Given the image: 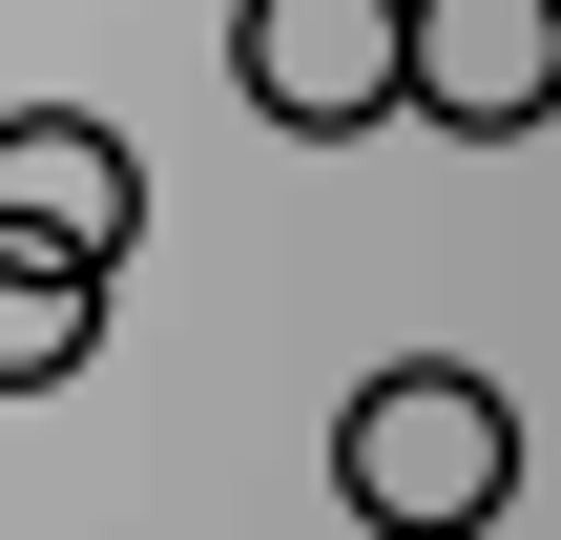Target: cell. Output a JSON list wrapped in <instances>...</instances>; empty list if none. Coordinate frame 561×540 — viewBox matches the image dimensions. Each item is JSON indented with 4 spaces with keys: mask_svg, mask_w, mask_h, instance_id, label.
<instances>
[{
    "mask_svg": "<svg viewBox=\"0 0 561 540\" xmlns=\"http://www.w3.org/2000/svg\"><path fill=\"white\" fill-rule=\"evenodd\" d=\"M104 354V271H42V250H0V395H62Z\"/></svg>",
    "mask_w": 561,
    "mask_h": 540,
    "instance_id": "obj_5",
    "label": "cell"
},
{
    "mask_svg": "<svg viewBox=\"0 0 561 540\" xmlns=\"http://www.w3.org/2000/svg\"><path fill=\"white\" fill-rule=\"evenodd\" d=\"M229 83H250V125L354 146V125L416 104V0H250L229 21Z\"/></svg>",
    "mask_w": 561,
    "mask_h": 540,
    "instance_id": "obj_2",
    "label": "cell"
},
{
    "mask_svg": "<svg viewBox=\"0 0 561 540\" xmlns=\"http://www.w3.org/2000/svg\"><path fill=\"white\" fill-rule=\"evenodd\" d=\"M125 229H146V146L83 125V104H0V250H42V271H125Z\"/></svg>",
    "mask_w": 561,
    "mask_h": 540,
    "instance_id": "obj_3",
    "label": "cell"
},
{
    "mask_svg": "<svg viewBox=\"0 0 561 540\" xmlns=\"http://www.w3.org/2000/svg\"><path fill=\"white\" fill-rule=\"evenodd\" d=\"M333 499H354L375 540H479L500 499H520V395L458 375V354L354 375V416H333Z\"/></svg>",
    "mask_w": 561,
    "mask_h": 540,
    "instance_id": "obj_1",
    "label": "cell"
},
{
    "mask_svg": "<svg viewBox=\"0 0 561 540\" xmlns=\"http://www.w3.org/2000/svg\"><path fill=\"white\" fill-rule=\"evenodd\" d=\"M416 125L458 146L561 125V0H416Z\"/></svg>",
    "mask_w": 561,
    "mask_h": 540,
    "instance_id": "obj_4",
    "label": "cell"
}]
</instances>
